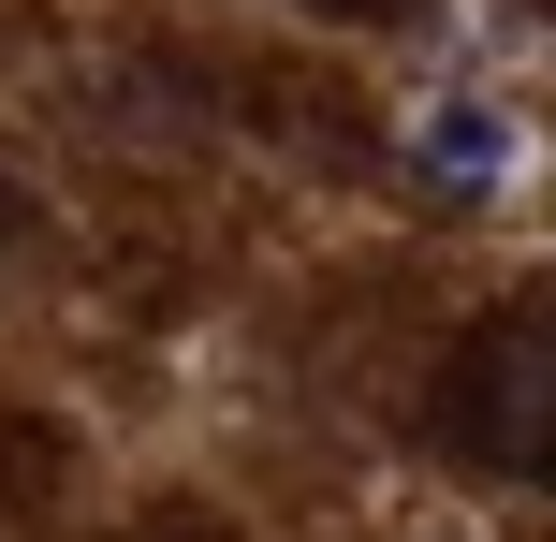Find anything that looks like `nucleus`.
Instances as JSON below:
<instances>
[{
  "mask_svg": "<svg viewBox=\"0 0 556 542\" xmlns=\"http://www.w3.org/2000/svg\"><path fill=\"white\" fill-rule=\"evenodd\" d=\"M440 440L469 469H498V484H528L556 455V323L542 308H483L440 352Z\"/></svg>",
  "mask_w": 556,
  "mask_h": 542,
  "instance_id": "nucleus-1",
  "label": "nucleus"
},
{
  "mask_svg": "<svg viewBox=\"0 0 556 542\" xmlns=\"http://www.w3.org/2000/svg\"><path fill=\"white\" fill-rule=\"evenodd\" d=\"M15 235H29V191H15V176H0V250H15Z\"/></svg>",
  "mask_w": 556,
  "mask_h": 542,
  "instance_id": "nucleus-4",
  "label": "nucleus"
},
{
  "mask_svg": "<svg viewBox=\"0 0 556 542\" xmlns=\"http://www.w3.org/2000/svg\"><path fill=\"white\" fill-rule=\"evenodd\" d=\"M410 176H425V191H454V205L498 191V176H513V117H498V103H440V117L410 133Z\"/></svg>",
  "mask_w": 556,
  "mask_h": 542,
  "instance_id": "nucleus-2",
  "label": "nucleus"
},
{
  "mask_svg": "<svg viewBox=\"0 0 556 542\" xmlns=\"http://www.w3.org/2000/svg\"><path fill=\"white\" fill-rule=\"evenodd\" d=\"M293 15H352V29H395V15H425V0H293Z\"/></svg>",
  "mask_w": 556,
  "mask_h": 542,
  "instance_id": "nucleus-3",
  "label": "nucleus"
}]
</instances>
